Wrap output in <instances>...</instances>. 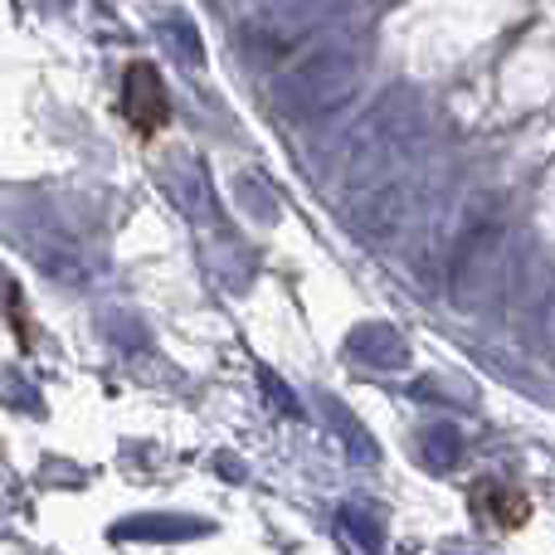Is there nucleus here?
I'll list each match as a JSON object with an SVG mask.
<instances>
[{"label": "nucleus", "mask_w": 555, "mask_h": 555, "mask_svg": "<svg viewBox=\"0 0 555 555\" xmlns=\"http://www.w3.org/2000/svg\"><path fill=\"white\" fill-rule=\"evenodd\" d=\"M122 117L137 137H156L166 122H171V98H166V83L152 64H132L122 78Z\"/></svg>", "instance_id": "nucleus-1"}, {"label": "nucleus", "mask_w": 555, "mask_h": 555, "mask_svg": "<svg viewBox=\"0 0 555 555\" xmlns=\"http://www.w3.org/2000/svg\"><path fill=\"white\" fill-rule=\"evenodd\" d=\"M478 502L488 507V517L498 521V527H521V521H527V502L512 488H492L488 482V488H478Z\"/></svg>", "instance_id": "nucleus-2"}]
</instances>
